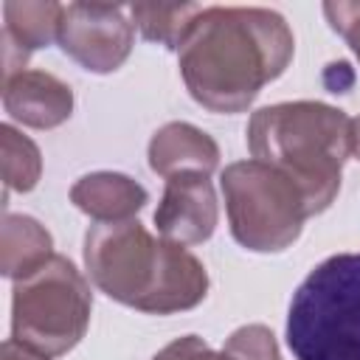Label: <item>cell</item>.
<instances>
[{
  "instance_id": "6da1fadb",
  "label": "cell",
  "mask_w": 360,
  "mask_h": 360,
  "mask_svg": "<svg viewBox=\"0 0 360 360\" xmlns=\"http://www.w3.org/2000/svg\"><path fill=\"white\" fill-rule=\"evenodd\" d=\"M292 31L281 14L256 6L202 8L183 37L180 76L211 112H242L292 59Z\"/></svg>"
},
{
  "instance_id": "7a4b0ae2",
  "label": "cell",
  "mask_w": 360,
  "mask_h": 360,
  "mask_svg": "<svg viewBox=\"0 0 360 360\" xmlns=\"http://www.w3.org/2000/svg\"><path fill=\"white\" fill-rule=\"evenodd\" d=\"M84 267L112 301L152 315L191 309L208 292L202 262L186 245L155 239L138 219L90 225Z\"/></svg>"
},
{
  "instance_id": "3957f363",
  "label": "cell",
  "mask_w": 360,
  "mask_h": 360,
  "mask_svg": "<svg viewBox=\"0 0 360 360\" xmlns=\"http://www.w3.org/2000/svg\"><path fill=\"white\" fill-rule=\"evenodd\" d=\"M250 155L287 174L304 194L309 217L340 191V169L354 149L352 118L323 101H281L248 121Z\"/></svg>"
},
{
  "instance_id": "277c9868",
  "label": "cell",
  "mask_w": 360,
  "mask_h": 360,
  "mask_svg": "<svg viewBox=\"0 0 360 360\" xmlns=\"http://www.w3.org/2000/svg\"><path fill=\"white\" fill-rule=\"evenodd\" d=\"M287 346L295 360H360V253L329 256L298 284Z\"/></svg>"
},
{
  "instance_id": "5b68a950",
  "label": "cell",
  "mask_w": 360,
  "mask_h": 360,
  "mask_svg": "<svg viewBox=\"0 0 360 360\" xmlns=\"http://www.w3.org/2000/svg\"><path fill=\"white\" fill-rule=\"evenodd\" d=\"M90 309V284L70 259L53 253L42 267L14 281L11 338L48 360L59 357L84 338Z\"/></svg>"
},
{
  "instance_id": "8992f818",
  "label": "cell",
  "mask_w": 360,
  "mask_h": 360,
  "mask_svg": "<svg viewBox=\"0 0 360 360\" xmlns=\"http://www.w3.org/2000/svg\"><path fill=\"white\" fill-rule=\"evenodd\" d=\"M222 194L233 239L256 253L290 248L309 217L301 188L256 158L225 166Z\"/></svg>"
},
{
  "instance_id": "52a82bcc",
  "label": "cell",
  "mask_w": 360,
  "mask_h": 360,
  "mask_svg": "<svg viewBox=\"0 0 360 360\" xmlns=\"http://www.w3.org/2000/svg\"><path fill=\"white\" fill-rule=\"evenodd\" d=\"M124 6L68 3L59 22V45L84 70L110 73L118 70L135 39V25L127 20Z\"/></svg>"
},
{
  "instance_id": "ba28073f",
  "label": "cell",
  "mask_w": 360,
  "mask_h": 360,
  "mask_svg": "<svg viewBox=\"0 0 360 360\" xmlns=\"http://www.w3.org/2000/svg\"><path fill=\"white\" fill-rule=\"evenodd\" d=\"M217 194L202 172H180L166 177L155 225L163 239L177 245H200L217 228Z\"/></svg>"
},
{
  "instance_id": "9c48e42d",
  "label": "cell",
  "mask_w": 360,
  "mask_h": 360,
  "mask_svg": "<svg viewBox=\"0 0 360 360\" xmlns=\"http://www.w3.org/2000/svg\"><path fill=\"white\" fill-rule=\"evenodd\" d=\"M6 112L34 129H53L73 112L70 87L45 70H22L3 82Z\"/></svg>"
},
{
  "instance_id": "30bf717a",
  "label": "cell",
  "mask_w": 360,
  "mask_h": 360,
  "mask_svg": "<svg viewBox=\"0 0 360 360\" xmlns=\"http://www.w3.org/2000/svg\"><path fill=\"white\" fill-rule=\"evenodd\" d=\"M219 163V146L214 138L186 121H172L160 127L149 141V166L160 177L180 172L211 174Z\"/></svg>"
},
{
  "instance_id": "8fae6325",
  "label": "cell",
  "mask_w": 360,
  "mask_h": 360,
  "mask_svg": "<svg viewBox=\"0 0 360 360\" xmlns=\"http://www.w3.org/2000/svg\"><path fill=\"white\" fill-rule=\"evenodd\" d=\"M149 194L132 177L118 172H93L73 183L70 202L96 222H124L146 205Z\"/></svg>"
},
{
  "instance_id": "7c38bea8",
  "label": "cell",
  "mask_w": 360,
  "mask_h": 360,
  "mask_svg": "<svg viewBox=\"0 0 360 360\" xmlns=\"http://www.w3.org/2000/svg\"><path fill=\"white\" fill-rule=\"evenodd\" d=\"M51 233L25 214H6L3 217V236H0V270L8 278H25L37 267H42L53 256Z\"/></svg>"
},
{
  "instance_id": "4fadbf2b",
  "label": "cell",
  "mask_w": 360,
  "mask_h": 360,
  "mask_svg": "<svg viewBox=\"0 0 360 360\" xmlns=\"http://www.w3.org/2000/svg\"><path fill=\"white\" fill-rule=\"evenodd\" d=\"M65 6L59 3H42V0H22V3H3L6 28L3 34L14 39L25 53L51 45L59 39V22H62Z\"/></svg>"
},
{
  "instance_id": "5bb4252c",
  "label": "cell",
  "mask_w": 360,
  "mask_h": 360,
  "mask_svg": "<svg viewBox=\"0 0 360 360\" xmlns=\"http://www.w3.org/2000/svg\"><path fill=\"white\" fill-rule=\"evenodd\" d=\"M202 11V6H155V3H135L129 6L132 25L143 34V39L166 45L172 51L180 48L183 37L188 34L194 17Z\"/></svg>"
},
{
  "instance_id": "9a60e30c",
  "label": "cell",
  "mask_w": 360,
  "mask_h": 360,
  "mask_svg": "<svg viewBox=\"0 0 360 360\" xmlns=\"http://www.w3.org/2000/svg\"><path fill=\"white\" fill-rule=\"evenodd\" d=\"M0 146H3V183L8 191H31L42 174V158L31 138L17 132L11 124L0 127Z\"/></svg>"
},
{
  "instance_id": "2e32d148",
  "label": "cell",
  "mask_w": 360,
  "mask_h": 360,
  "mask_svg": "<svg viewBox=\"0 0 360 360\" xmlns=\"http://www.w3.org/2000/svg\"><path fill=\"white\" fill-rule=\"evenodd\" d=\"M219 360H281L276 338L262 323L239 326L222 346Z\"/></svg>"
},
{
  "instance_id": "e0dca14e",
  "label": "cell",
  "mask_w": 360,
  "mask_h": 360,
  "mask_svg": "<svg viewBox=\"0 0 360 360\" xmlns=\"http://www.w3.org/2000/svg\"><path fill=\"white\" fill-rule=\"evenodd\" d=\"M323 14L360 59V3H323Z\"/></svg>"
},
{
  "instance_id": "ac0fdd59",
  "label": "cell",
  "mask_w": 360,
  "mask_h": 360,
  "mask_svg": "<svg viewBox=\"0 0 360 360\" xmlns=\"http://www.w3.org/2000/svg\"><path fill=\"white\" fill-rule=\"evenodd\" d=\"M152 360H219V354L197 335H186L163 346Z\"/></svg>"
},
{
  "instance_id": "d6986e66",
  "label": "cell",
  "mask_w": 360,
  "mask_h": 360,
  "mask_svg": "<svg viewBox=\"0 0 360 360\" xmlns=\"http://www.w3.org/2000/svg\"><path fill=\"white\" fill-rule=\"evenodd\" d=\"M0 360H48V357H42V354L31 352L28 346L17 343L14 338H8V340L3 343V349H0Z\"/></svg>"
},
{
  "instance_id": "ffe728a7",
  "label": "cell",
  "mask_w": 360,
  "mask_h": 360,
  "mask_svg": "<svg viewBox=\"0 0 360 360\" xmlns=\"http://www.w3.org/2000/svg\"><path fill=\"white\" fill-rule=\"evenodd\" d=\"M352 129H354V149H352V152L360 158V115L352 121Z\"/></svg>"
}]
</instances>
